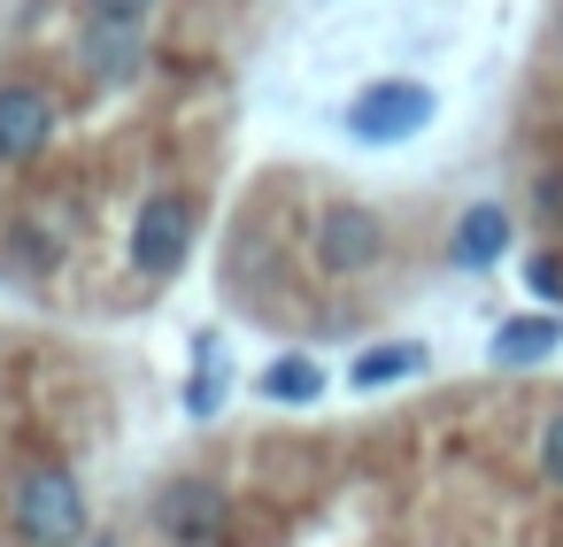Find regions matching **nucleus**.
Instances as JSON below:
<instances>
[{"label":"nucleus","mask_w":563,"mask_h":547,"mask_svg":"<svg viewBox=\"0 0 563 547\" xmlns=\"http://www.w3.org/2000/svg\"><path fill=\"white\" fill-rule=\"evenodd\" d=\"M217 286L232 316L286 339H347L371 332L386 309L417 301L386 216L355 193H317L294 178H271L240 201L217 255Z\"/></svg>","instance_id":"3"},{"label":"nucleus","mask_w":563,"mask_h":547,"mask_svg":"<svg viewBox=\"0 0 563 547\" xmlns=\"http://www.w3.org/2000/svg\"><path fill=\"white\" fill-rule=\"evenodd\" d=\"M132 432L117 347L0 301V547H101Z\"/></svg>","instance_id":"2"},{"label":"nucleus","mask_w":563,"mask_h":547,"mask_svg":"<svg viewBox=\"0 0 563 547\" xmlns=\"http://www.w3.org/2000/svg\"><path fill=\"white\" fill-rule=\"evenodd\" d=\"M424 124H432V93H424V86H401V78L355 93V109H347V132H355L363 147H394V139L424 132Z\"/></svg>","instance_id":"4"},{"label":"nucleus","mask_w":563,"mask_h":547,"mask_svg":"<svg viewBox=\"0 0 563 547\" xmlns=\"http://www.w3.org/2000/svg\"><path fill=\"white\" fill-rule=\"evenodd\" d=\"M101 547H563V378H455L170 455Z\"/></svg>","instance_id":"1"},{"label":"nucleus","mask_w":563,"mask_h":547,"mask_svg":"<svg viewBox=\"0 0 563 547\" xmlns=\"http://www.w3.org/2000/svg\"><path fill=\"white\" fill-rule=\"evenodd\" d=\"M86 16H109V24H155L163 0H78Z\"/></svg>","instance_id":"5"}]
</instances>
